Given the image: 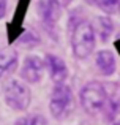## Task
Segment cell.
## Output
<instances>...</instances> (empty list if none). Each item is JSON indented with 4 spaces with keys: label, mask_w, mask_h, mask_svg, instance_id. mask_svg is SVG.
Wrapping results in <instances>:
<instances>
[{
    "label": "cell",
    "mask_w": 120,
    "mask_h": 125,
    "mask_svg": "<svg viewBox=\"0 0 120 125\" xmlns=\"http://www.w3.org/2000/svg\"><path fill=\"white\" fill-rule=\"evenodd\" d=\"M70 43H71L73 55L76 59L84 60V59L90 57L96 46V33H95V29H93V24L85 21V19L81 21L71 30Z\"/></svg>",
    "instance_id": "6da1fadb"
},
{
    "label": "cell",
    "mask_w": 120,
    "mask_h": 125,
    "mask_svg": "<svg viewBox=\"0 0 120 125\" xmlns=\"http://www.w3.org/2000/svg\"><path fill=\"white\" fill-rule=\"evenodd\" d=\"M109 98V89L106 84L100 81H90L84 84L79 92V103L81 108L85 111L89 116L101 113L104 109Z\"/></svg>",
    "instance_id": "7a4b0ae2"
},
{
    "label": "cell",
    "mask_w": 120,
    "mask_h": 125,
    "mask_svg": "<svg viewBox=\"0 0 120 125\" xmlns=\"http://www.w3.org/2000/svg\"><path fill=\"white\" fill-rule=\"evenodd\" d=\"M74 108H76V100H74V94L71 90V87L65 83L55 84L51 90V97H49L51 116L59 122H63L73 114Z\"/></svg>",
    "instance_id": "3957f363"
},
{
    "label": "cell",
    "mask_w": 120,
    "mask_h": 125,
    "mask_svg": "<svg viewBox=\"0 0 120 125\" xmlns=\"http://www.w3.org/2000/svg\"><path fill=\"white\" fill-rule=\"evenodd\" d=\"M3 100L9 109L24 113L32 103V90L21 79H9L3 85Z\"/></svg>",
    "instance_id": "277c9868"
},
{
    "label": "cell",
    "mask_w": 120,
    "mask_h": 125,
    "mask_svg": "<svg viewBox=\"0 0 120 125\" xmlns=\"http://www.w3.org/2000/svg\"><path fill=\"white\" fill-rule=\"evenodd\" d=\"M63 5L60 0H38L37 2V13L41 19L46 30H52L57 27L62 14H63Z\"/></svg>",
    "instance_id": "5b68a950"
},
{
    "label": "cell",
    "mask_w": 120,
    "mask_h": 125,
    "mask_svg": "<svg viewBox=\"0 0 120 125\" xmlns=\"http://www.w3.org/2000/svg\"><path fill=\"white\" fill-rule=\"evenodd\" d=\"M44 70H46L44 59L30 54L24 57V62L19 70V76H21V81H24L25 84H38L43 79Z\"/></svg>",
    "instance_id": "8992f818"
},
{
    "label": "cell",
    "mask_w": 120,
    "mask_h": 125,
    "mask_svg": "<svg viewBox=\"0 0 120 125\" xmlns=\"http://www.w3.org/2000/svg\"><path fill=\"white\" fill-rule=\"evenodd\" d=\"M44 67H46V71L54 84H62L68 79V74H70L68 65L59 55L46 54L44 55Z\"/></svg>",
    "instance_id": "52a82bcc"
},
{
    "label": "cell",
    "mask_w": 120,
    "mask_h": 125,
    "mask_svg": "<svg viewBox=\"0 0 120 125\" xmlns=\"http://www.w3.org/2000/svg\"><path fill=\"white\" fill-rule=\"evenodd\" d=\"M95 65L103 76H112L117 71V59H115L114 52L109 49H101L96 52Z\"/></svg>",
    "instance_id": "ba28073f"
},
{
    "label": "cell",
    "mask_w": 120,
    "mask_h": 125,
    "mask_svg": "<svg viewBox=\"0 0 120 125\" xmlns=\"http://www.w3.org/2000/svg\"><path fill=\"white\" fill-rule=\"evenodd\" d=\"M93 29H95V33L96 37L100 38V41L106 43L111 38L112 32H114V22L109 16H98L95 19V24H93Z\"/></svg>",
    "instance_id": "9c48e42d"
},
{
    "label": "cell",
    "mask_w": 120,
    "mask_h": 125,
    "mask_svg": "<svg viewBox=\"0 0 120 125\" xmlns=\"http://www.w3.org/2000/svg\"><path fill=\"white\" fill-rule=\"evenodd\" d=\"M18 59L19 54L16 49H0V78H3L8 71L14 70V67L18 65Z\"/></svg>",
    "instance_id": "30bf717a"
},
{
    "label": "cell",
    "mask_w": 120,
    "mask_h": 125,
    "mask_svg": "<svg viewBox=\"0 0 120 125\" xmlns=\"http://www.w3.org/2000/svg\"><path fill=\"white\" fill-rule=\"evenodd\" d=\"M87 5L95 6L104 16H112L120 11V0H84Z\"/></svg>",
    "instance_id": "8fae6325"
},
{
    "label": "cell",
    "mask_w": 120,
    "mask_h": 125,
    "mask_svg": "<svg viewBox=\"0 0 120 125\" xmlns=\"http://www.w3.org/2000/svg\"><path fill=\"white\" fill-rule=\"evenodd\" d=\"M103 113H104V119L108 122H112V119L120 113V95H117L115 92H109L108 103H106Z\"/></svg>",
    "instance_id": "7c38bea8"
},
{
    "label": "cell",
    "mask_w": 120,
    "mask_h": 125,
    "mask_svg": "<svg viewBox=\"0 0 120 125\" xmlns=\"http://www.w3.org/2000/svg\"><path fill=\"white\" fill-rule=\"evenodd\" d=\"M13 125H46V119L41 114L32 113V114H25V116L19 117Z\"/></svg>",
    "instance_id": "4fadbf2b"
},
{
    "label": "cell",
    "mask_w": 120,
    "mask_h": 125,
    "mask_svg": "<svg viewBox=\"0 0 120 125\" xmlns=\"http://www.w3.org/2000/svg\"><path fill=\"white\" fill-rule=\"evenodd\" d=\"M38 43H40V38L37 37V33H33L32 30H28L21 37V40L18 41V44L19 46H25V48H33V46L38 44Z\"/></svg>",
    "instance_id": "5bb4252c"
},
{
    "label": "cell",
    "mask_w": 120,
    "mask_h": 125,
    "mask_svg": "<svg viewBox=\"0 0 120 125\" xmlns=\"http://www.w3.org/2000/svg\"><path fill=\"white\" fill-rule=\"evenodd\" d=\"M8 2L9 0H0V19H3V16L8 11Z\"/></svg>",
    "instance_id": "9a60e30c"
},
{
    "label": "cell",
    "mask_w": 120,
    "mask_h": 125,
    "mask_svg": "<svg viewBox=\"0 0 120 125\" xmlns=\"http://www.w3.org/2000/svg\"><path fill=\"white\" fill-rule=\"evenodd\" d=\"M111 125H120V113L117 114V116L112 119V122H111Z\"/></svg>",
    "instance_id": "2e32d148"
},
{
    "label": "cell",
    "mask_w": 120,
    "mask_h": 125,
    "mask_svg": "<svg viewBox=\"0 0 120 125\" xmlns=\"http://www.w3.org/2000/svg\"><path fill=\"white\" fill-rule=\"evenodd\" d=\"M73 2V0H60V3L63 5V8H66V6H70V3Z\"/></svg>",
    "instance_id": "e0dca14e"
}]
</instances>
